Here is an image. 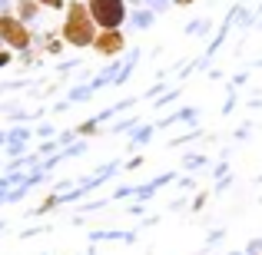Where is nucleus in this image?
I'll return each mask as SVG.
<instances>
[{
    "instance_id": "1",
    "label": "nucleus",
    "mask_w": 262,
    "mask_h": 255,
    "mask_svg": "<svg viewBox=\"0 0 262 255\" xmlns=\"http://www.w3.org/2000/svg\"><path fill=\"white\" fill-rule=\"evenodd\" d=\"M96 33H100V27L93 24V17H90L86 0H67L63 24H60V40H63L67 47L83 50V47H93Z\"/></svg>"
},
{
    "instance_id": "2",
    "label": "nucleus",
    "mask_w": 262,
    "mask_h": 255,
    "mask_svg": "<svg viewBox=\"0 0 262 255\" xmlns=\"http://www.w3.org/2000/svg\"><path fill=\"white\" fill-rule=\"evenodd\" d=\"M90 17L100 30H123L129 17V4L126 0H86Z\"/></svg>"
},
{
    "instance_id": "3",
    "label": "nucleus",
    "mask_w": 262,
    "mask_h": 255,
    "mask_svg": "<svg viewBox=\"0 0 262 255\" xmlns=\"http://www.w3.org/2000/svg\"><path fill=\"white\" fill-rule=\"evenodd\" d=\"M30 43H33L30 24H24L20 17L0 10V47L17 50V53H30Z\"/></svg>"
},
{
    "instance_id": "4",
    "label": "nucleus",
    "mask_w": 262,
    "mask_h": 255,
    "mask_svg": "<svg viewBox=\"0 0 262 255\" xmlns=\"http://www.w3.org/2000/svg\"><path fill=\"white\" fill-rule=\"evenodd\" d=\"M93 50L100 53L103 60H113L126 50V37H123V30H100L96 40H93Z\"/></svg>"
},
{
    "instance_id": "5",
    "label": "nucleus",
    "mask_w": 262,
    "mask_h": 255,
    "mask_svg": "<svg viewBox=\"0 0 262 255\" xmlns=\"http://www.w3.org/2000/svg\"><path fill=\"white\" fill-rule=\"evenodd\" d=\"M40 10H43V7H40L37 0H13V17H20L24 24L37 20V17H40Z\"/></svg>"
},
{
    "instance_id": "6",
    "label": "nucleus",
    "mask_w": 262,
    "mask_h": 255,
    "mask_svg": "<svg viewBox=\"0 0 262 255\" xmlns=\"http://www.w3.org/2000/svg\"><path fill=\"white\" fill-rule=\"evenodd\" d=\"M43 10H67V0H37Z\"/></svg>"
},
{
    "instance_id": "7",
    "label": "nucleus",
    "mask_w": 262,
    "mask_h": 255,
    "mask_svg": "<svg viewBox=\"0 0 262 255\" xmlns=\"http://www.w3.org/2000/svg\"><path fill=\"white\" fill-rule=\"evenodd\" d=\"M10 60H13V50L0 47V70H4V66H10Z\"/></svg>"
},
{
    "instance_id": "8",
    "label": "nucleus",
    "mask_w": 262,
    "mask_h": 255,
    "mask_svg": "<svg viewBox=\"0 0 262 255\" xmlns=\"http://www.w3.org/2000/svg\"><path fill=\"white\" fill-rule=\"evenodd\" d=\"M246 255H262V239H256V242H249V249H246Z\"/></svg>"
},
{
    "instance_id": "9",
    "label": "nucleus",
    "mask_w": 262,
    "mask_h": 255,
    "mask_svg": "<svg viewBox=\"0 0 262 255\" xmlns=\"http://www.w3.org/2000/svg\"><path fill=\"white\" fill-rule=\"evenodd\" d=\"M203 205H206V192H203V196H196V202H192V212H199Z\"/></svg>"
},
{
    "instance_id": "10",
    "label": "nucleus",
    "mask_w": 262,
    "mask_h": 255,
    "mask_svg": "<svg viewBox=\"0 0 262 255\" xmlns=\"http://www.w3.org/2000/svg\"><path fill=\"white\" fill-rule=\"evenodd\" d=\"M47 50H50V53H60V50H63V40H53V43L47 47Z\"/></svg>"
},
{
    "instance_id": "11",
    "label": "nucleus",
    "mask_w": 262,
    "mask_h": 255,
    "mask_svg": "<svg viewBox=\"0 0 262 255\" xmlns=\"http://www.w3.org/2000/svg\"><path fill=\"white\" fill-rule=\"evenodd\" d=\"M90 133H96V126H93V123H86V126H80V136H90Z\"/></svg>"
},
{
    "instance_id": "12",
    "label": "nucleus",
    "mask_w": 262,
    "mask_h": 255,
    "mask_svg": "<svg viewBox=\"0 0 262 255\" xmlns=\"http://www.w3.org/2000/svg\"><path fill=\"white\" fill-rule=\"evenodd\" d=\"M126 4H140V0H126Z\"/></svg>"
},
{
    "instance_id": "13",
    "label": "nucleus",
    "mask_w": 262,
    "mask_h": 255,
    "mask_svg": "<svg viewBox=\"0 0 262 255\" xmlns=\"http://www.w3.org/2000/svg\"><path fill=\"white\" fill-rule=\"evenodd\" d=\"M229 255H243V252H229Z\"/></svg>"
}]
</instances>
